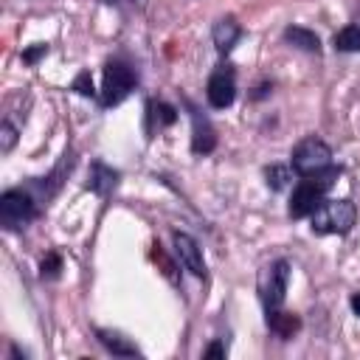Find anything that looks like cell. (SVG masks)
Instances as JSON below:
<instances>
[{"label":"cell","instance_id":"6da1fadb","mask_svg":"<svg viewBox=\"0 0 360 360\" xmlns=\"http://www.w3.org/2000/svg\"><path fill=\"white\" fill-rule=\"evenodd\" d=\"M335 174H338L335 169H326V172H321V174L304 177V180L292 188V197H290V217H292V219L309 217V214L323 202V194H326V188L332 186Z\"/></svg>","mask_w":360,"mask_h":360},{"label":"cell","instance_id":"7a4b0ae2","mask_svg":"<svg viewBox=\"0 0 360 360\" xmlns=\"http://www.w3.org/2000/svg\"><path fill=\"white\" fill-rule=\"evenodd\" d=\"M309 217L315 233H346L354 225L357 208L352 200H323Z\"/></svg>","mask_w":360,"mask_h":360},{"label":"cell","instance_id":"3957f363","mask_svg":"<svg viewBox=\"0 0 360 360\" xmlns=\"http://www.w3.org/2000/svg\"><path fill=\"white\" fill-rule=\"evenodd\" d=\"M292 169H295L301 177L321 174V172L332 169V149H329L321 138H304V141L292 149Z\"/></svg>","mask_w":360,"mask_h":360},{"label":"cell","instance_id":"277c9868","mask_svg":"<svg viewBox=\"0 0 360 360\" xmlns=\"http://www.w3.org/2000/svg\"><path fill=\"white\" fill-rule=\"evenodd\" d=\"M135 87V73L124 65V62H110L104 68V87H101V104L104 107H115L121 104L129 90Z\"/></svg>","mask_w":360,"mask_h":360},{"label":"cell","instance_id":"5b68a950","mask_svg":"<svg viewBox=\"0 0 360 360\" xmlns=\"http://www.w3.org/2000/svg\"><path fill=\"white\" fill-rule=\"evenodd\" d=\"M287 281H290V264L284 259L273 262L270 267H264L262 273V301H264V309H278L284 304V295H287Z\"/></svg>","mask_w":360,"mask_h":360},{"label":"cell","instance_id":"8992f818","mask_svg":"<svg viewBox=\"0 0 360 360\" xmlns=\"http://www.w3.org/2000/svg\"><path fill=\"white\" fill-rule=\"evenodd\" d=\"M34 214H37L34 200H31L25 191L11 188V191H6V194L0 197V217H3V222H6L8 228L25 225L28 219H34Z\"/></svg>","mask_w":360,"mask_h":360},{"label":"cell","instance_id":"52a82bcc","mask_svg":"<svg viewBox=\"0 0 360 360\" xmlns=\"http://www.w3.org/2000/svg\"><path fill=\"white\" fill-rule=\"evenodd\" d=\"M205 96H208V104H211V107H217V110L231 107V104H233V98H236L233 70H217V73L208 79Z\"/></svg>","mask_w":360,"mask_h":360},{"label":"cell","instance_id":"ba28073f","mask_svg":"<svg viewBox=\"0 0 360 360\" xmlns=\"http://www.w3.org/2000/svg\"><path fill=\"white\" fill-rule=\"evenodd\" d=\"M172 239H174V250H177L183 267H186L191 276H205V262H202V250H200V245H197L188 233H180V231H174Z\"/></svg>","mask_w":360,"mask_h":360},{"label":"cell","instance_id":"9c48e42d","mask_svg":"<svg viewBox=\"0 0 360 360\" xmlns=\"http://www.w3.org/2000/svg\"><path fill=\"white\" fill-rule=\"evenodd\" d=\"M191 124H194V135H191V149L197 152V155H208L214 146H217V132H214V127L208 124V118H200V112L197 110H191Z\"/></svg>","mask_w":360,"mask_h":360},{"label":"cell","instance_id":"30bf717a","mask_svg":"<svg viewBox=\"0 0 360 360\" xmlns=\"http://www.w3.org/2000/svg\"><path fill=\"white\" fill-rule=\"evenodd\" d=\"M239 34H242L239 22H236L233 17H222V20L214 25V45H217V51H219V53H228V51L236 45Z\"/></svg>","mask_w":360,"mask_h":360},{"label":"cell","instance_id":"8fae6325","mask_svg":"<svg viewBox=\"0 0 360 360\" xmlns=\"http://www.w3.org/2000/svg\"><path fill=\"white\" fill-rule=\"evenodd\" d=\"M267 326H270L278 338H292V335L301 329V318L292 315V312H281V307H278V309H270V312H267Z\"/></svg>","mask_w":360,"mask_h":360},{"label":"cell","instance_id":"7c38bea8","mask_svg":"<svg viewBox=\"0 0 360 360\" xmlns=\"http://www.w3.org/2000/svg\"><path fill=\"white\" fill-rule=\"evenodd\" d=\"M115 183H118V172H112L110 166H104V163H93V172H90V191H96V194H101V197H107L112 188H115Z\"/></svg>","mask_w":360,"mask_h":360},{"label":"cell","instance_id":"4fadbf2b","mask_svg":"<svg viewBox=\"0 0 360 360\" xmlns=\"http://www.w3.org/2000/svg\"><path fill=\"white\" fill-rule=\"evenodd\" d=\"M284 39L292 42L295 48H301V51H309V53H318V51H321L318 34L309 31V28H301V25H290V28L284 31Z\"/></svg>","mask_w":360,"mask_h":360},{"label":"cell","instance_id":"5bb4252c","mask_svg":"<svg viewBox=\"0 0 360 360\" xmlns=\"http://www.w3.org/2000/svg\"><path fill=\"white\" fill-rule=\"evenodd\" d=\"M96 335H98V340H101L112 354H118V357H138V354H141L129 340H124V338H118V335H112V332H107V329H98Z\"/></svg>","mask_w":360,"mask_h":360},{"label":"cell","instance_id":"9a60e30c","mask_svg":"<svg viewBox=\"0 0 360 360\" xmlns=\"http://www.w3.org/2000/svg\"><path fill=\"white\" fill-rule=\"evenodd\" d=\"M335 48L343 53H357L360 51V25H346L335 34Z\"/></svg>","mask_w":360,"mask_h":360},{"label":"cell","instance_id":"2e32d148","mask_svg":"<svg viewBox=\"0 0 360 360\" xmlns=\"http://www.w3.org/2000/svg\"><path fill=\"white\" fill-rule=\"evenodd\" d=\"M264 177H267V186H270L273 191H281V188H287V183L292 180V172H290V166L273 163V166L264 169Z\"/></svg>","mask_w":360,"mask_h":360},{"label":"cell","instance_id":"e0dca14e","mask_svg":"<svg viewBox=\"0 0 360 360\" xmlns=\"http://www.w3.org/2000/svg\"><path fill=\"white\" fill-rule=\"evenodd\" d=\"M152 259H155V262H160L163 276H166L169 281H174V284H177V267H174V262L160 250V245H155V248H152Z\"/></svg>","mask_w":360,"mask_h":360},{"label":"cell","instance_id":"ac0fdd59","mask_svg":"<svg viewBox=\"0 0 360 360\" xmlns=\"http://www.w3.org/2000/svg\"><path fill=\"white\" fill-rule=\"evenodd\" d=\"M59 270H62V259H59V253H48V256L42 259V264H39L42 278H45V276L53 278V276H59Z\"/></svg>","mask_w":360,"mask_h":360},{"label":"cell","instance_id":"d6986e66","mask_svg":"<svg viewBox=\"0 0 360 360\" xmlns=\"http://www.w3.org/2000/svg\"><path fill=\"white\" fill-rule=\"evenodd\" d=\"M155 118H158V124L169 127V124H174V121H177V110H174L172 104L160 101V104H155Z\"/></svg>","mask_w":360,"mask_h":360},{"label":"cell","instance_id":"ffe728a7","mask_svg":"<svg viewBox=\"0 0 360 360\" xmlns=\"http://www.w3.org/2000/svg\"><path fill=\"white\" fill-rule=\"evenodd\" d=\"M79 96H93L96 90H93V79H90V70H82L76 79H73V84H70Z\"/></svg>","mask_w":360,"mask_h":360},{"label":"cell","instance_id":"44dd1931","mask_svg":"<svg viewBox=\"0 0 360 360\" xmlns=\"http://www.w3.org/2000/svg\"><path fill=\"white\" fill-rule=\"evenodd\" d=\"M14 141H17V129H14L8 121H3V124H0V149L8 152V149L14 146Z\"/></svg>","mask_w":360,"mask_h":360},{"label":"cell","instance_id":"7402d4cb","mask_svg":"<svg viewBox=\"0 0 360 360\" xmlns=\"http://www.w3.org/2000/svg\"><path fill=\"white\" fill-rule=\"evenodd\" d=\"M48 53V48L45 45H34V48H28L25 53H22V62H28V65H34L39 56H45Z\"/></svg>","mask_w":360,"mask_h":360},{"label":"cell","instance_id":"603a6c76","mask_svg":"<svg viewBox=\"0 0 360 360\" xmlns=\"http://www.w3.org/2000/svg\"><path fill=\"white\" fill-rule=\"evenodd\" d=\"M205 357H225V346L219 340H214L208 349H205Z\"/></svg>","mask_w":360,"mask_h":360},{"label":"cell","instance_id":"cb8c5ba5","mask_svg":"<svg viewBox=\"0 0 360 360\" xmlns=\"http://www.w3.org/2000/svg\"><path fill=\"white\" fill-rule=\"evenodd\" d=\"M349 304H352V309H354V312H357V315H360V292H354V295H352V301H349Z\"/></svg>","mask_w":360,"mask_h":360},{"label":"cell","instance_id":"d4e9b609","mask_svg":"<svg viewBox=\"0 0 360 360\" xmlns=\"http://www.w3.org/2000/svg\"><path fill=\"white\" fill-rule=\"evenodd\" d=\"M127 3L135 6V8H143V6H146V0H127Z\"/></svg>","mask_w":360,"mask_h":360},{"label":"cell","instance_id":"484cf974","mask_svg":"<svg viewBox=\"0 0 360 360\" xmlns=\"http://www.w3.org/2000/svg\"><path fill=\"white\" fill-rule=\"evenodd\" d=\"M101 3H112V0H101Z\"/></svg>","mask_w":360,"mask_h":360}]
</instances>
